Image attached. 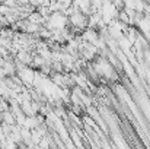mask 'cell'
<instances>
[{"mask_svg": "<svg viewBox=\"0 0 150 149\" xmlns=\"http://www.w3.org/2000/svg\"><path fill=\"white\" fill-rule=\"evenodd\" d=\"M3 123H6V124H16V115L10 111V110H7V111H3Z\"/></svg>", "mask_w": 150, "mask_h": 149, "instance_id": "2", "label": "cell"}, {"mask_svg": "<svg viewBox=\"0 0 150 149\" xmlns=\"http://www.w3.org/2000/svg\"><path fill=\"white\" fill-rule=\"evenodd\" d=\"M1 123H3V113L0 111V124H1Z\"/></svg>", "mask_w": 150, "mask_h": 149, "instance_id": "3", "label": "cell"}, {"mask_svg": "<svg viewBox=\"0 0 150 149\" xmlns=\"http://www.w3.org/2000/svg\"><path fill=\"white\" fill-rule=\"evenodd\" d=\"M69 25H71L76 31H83L88 28V15H85L82 10L74 12L71 16H69Z\"/></svg>", "mask_w": 150, "mask_h": 149, "instance_id": "1", "label": "cell"}]
</instances>
